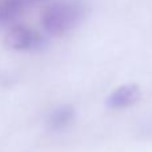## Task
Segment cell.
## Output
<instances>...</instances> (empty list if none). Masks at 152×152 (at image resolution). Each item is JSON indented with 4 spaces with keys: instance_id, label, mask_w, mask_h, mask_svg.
<instances>
[{
    "instance_id": "obj_1",
    "label": "cell",
    "mask_w": 152,
    "mask_h": 152,
    "mask_svg": "<svg viewBox=\"0 0 152 152\" xmlns=\"http://www.w3.org/2000/svg\"><path fill=\"white\" fill-rule=\"evenodd\" d=\"M88 11L86 0H51L42 12V27L51 36H66L83 23Z\"/></svg>"
},
{
    "instance_id": "obj_2",
    "label": "cell",
    "mask_w": 152,
    "mask_h": 152,
    "mask_svg": "<svg viewBox=\"0 0 152 152\" xmlns=\"http://www.w3.org/2000/svg\"><path fill=\"white\" fill-rule=\"evenodd\" d=\"M4 45L15 52H32V51L42 50L45 45L44 35L34 27L26 24H16L5 31L3 37Z\"/></svg>"
},
{
    "instance_id": "obj_3",
    "label": "cell",
    "mask_w": 152,
    "mask_h": 152,
    "mask_svg": "<svg viewBox=\"0 0 152 152\" xmlns=\"http://www.w3.org/2000/svg\"><path fill=\"white\" fill-rule=\"evenodd\" d=\"M140 88L135 84H124L108 95L105 105L110 110H124L134 105L140 99Z\"/></svg>"
},
{
    "instance_id": "obj_4",
    "label": "cell",
    "mask_w": 152,
    "mask_h": 152,
    "mask_svg": "<svg viewBox=\"0 0 152 152\" xmlns=\"http://www.w3.org/2000/svg\"><path fill=\"white\" fill-rule=\"evenodd\" d=\"M76 119V108L71 104H61L51 110L45 116V124L51 129H63L74 123Z\"/></svg>"
},
{
    "instance_id": "obj_5",
    "label": "cell",
    "mask_w": 152,
    "mask_h": 152,
    "mask_svg": "<svg viewBox=\"0 0 152 152\" xmlns=\"http://www.w3.org/2000/svg\"><path fill=\"white\" fill-rule=\"evenodd\" d=\"M26 11L5 0H0V29H10L11 27L19 24V19Z\"/></svg>"
},
{
    "instance_id": "obj_6",
    "label": "cell",
    "mask_w": 152,
    "mask_h": 152,
    "mask_svg": "<svg viewBox=\"0 0 152 152\" xmlns=\"http://www.w3.org/2000/svg\"><path fill=\"white\" fill-rule=\"evenodd\" d=\"M5 1L11 3V4L16 5V7L21 8V10L27 11L28 8L34 7V5H37V4H42V3H45L48 0H5Z\"/></svg>"
}]
</instances>
